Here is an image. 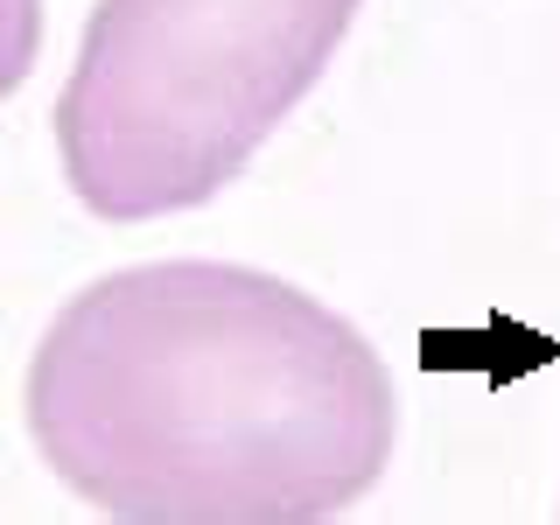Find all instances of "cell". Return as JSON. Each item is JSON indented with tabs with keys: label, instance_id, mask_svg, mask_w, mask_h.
<instances>
[{
	"label": "cell",
	"instance_id": "1",
	"mask_svg": "<svg viewBox=\"0 0 560 525\" xmlns=\"http://www.w3.org/2000/svg\"><path fill=\"white\" fill-rule=\"evenodd\" d=\"M28 434L113 525H329L385 477L399 399L315 294L148 259L92 280L35 343Z\"/></svg>",
	"mask_w": 560,
	"mask_h": 525
},
{
	"label": "cell",
	"instance_id": "3",
	"mask_svg": "<svg viewBox=\"0 0 560 525\" xmlns=\"http://www.w3.org/2000/svg\"><path fill=\"white\" fill-rule=\"evenodd\" d=\"M43 49V0H0V98L35 70Z\"/></svg>",
	"mask_w": 560,
	"mask_h": 525
},
{
	"label": "cell",
	"instance_id": "2",
	"mask_svg": "<svg viewBox=\"0 0 560 525\" xmlns=\"http://www.w3.org/2000/svg\"><path fill=\"white\" fill-rule=\"evenodd\" d=\"M364 0H98L57 98L70 197L113 224L210 203L308 98Z\"/></svg>",
	"mask_w": 560,
	"mask_h": 525
}]
</instances>
